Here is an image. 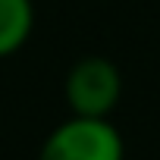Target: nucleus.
I'll use <instances>...</instances> for the list:
<instances>
[{
    "instance_id": "f257e3e1",
    "label": "nucleus",
    "mask_w": 160,
    "mask_h": 160,
    "mask_svg": "<svg viewBox=\"0 0 160 160\" xmlns=\"http://www.w3.org/2000/svg\"><path fill=\"white\" fill-rule=\"evenodd\" d=\"M38 160H122V138L104 116H72L47 135Z\"/></svg>"
},
{
    "instance_id": "f03ea898",
    "label": "nucleus",
    "mask_w": 160,
    "mask_h": 160,
    "mask_svg": "<svg viewBox=\"0 0 160 160\" xmlns=\"http://www.w3.org/2000/svg\"><path fill=\"white\" fill-rule=\"evenodd\" d=\"M122 94L119 69L107 57H85L66 75V104L75 116H107Z\"/></svg>"
},
{
    "instance_id": "7ed1b4c3",
    "label": "nucleus",
    "mask_w": 160,
    "mask_h": 160,
    "mask_svg": "<svg viewBox=\"0 0 160 160\" xmlns=\"http://www.w3.org/2000/svg\"><path fill=\"white\" fill-rule=\"evenodd\" d=\"M35 25L32 0H0V57L16 53Z\"/></svg>"
}]
</instances>
